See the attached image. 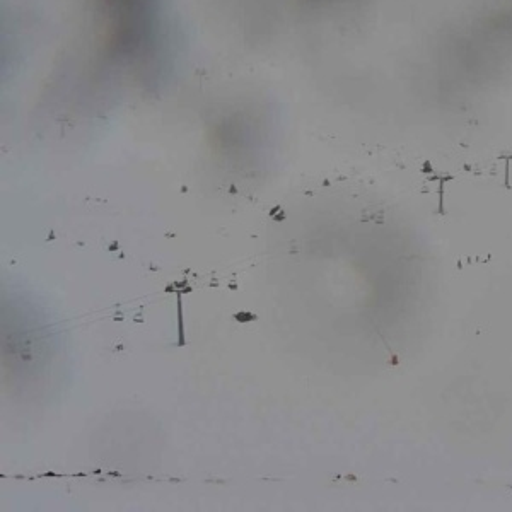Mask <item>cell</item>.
Segmentation results:
<instances>
[{
  "mask_svg": "<svg viewBox=\"0 0 512 512\" xmlns=\"http://www.w3.org/2000/svg\"><path fill=\"white\" fill-rule=\"evenodd\" d=\"M106 19L111 53L140 62L156 52L161 33V0H98Z\"/></svg>",
  "mask_w": 512,
  "mask_h": 512,
  "instance_id": "cell-1",
  "label": "cell"
}]
</instances>
